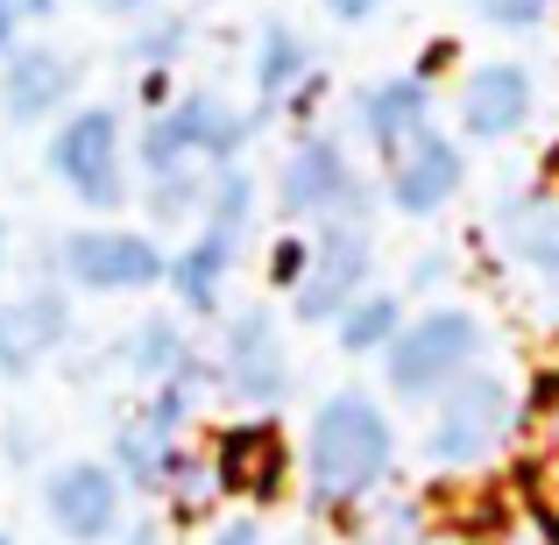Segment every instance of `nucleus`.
Wrapping results in <instances>:
<instances>
[{
  "mask_svg": "<svg viewBox=\"0 0 559 545\" xmlns=\"http://www.w3.org/2000/svg\"><path fill=\"white\" fill-rule=\"evenodd\" d=\"M135 99H142L150 114L178 107V71H135Z\"/></svg>",
  "mask_w": 559,
  "mask_h": 545,
  "instance_id": "7c9ffc66",
  "label": "nucleus"
},
{
  "mask_svg": "<svg viewBox=\"0 0 559 545\" xmlns=\"http://www.w3.org/2000/svg\"><path fill=\"white\" fill-rule=\"evenodd\" d=\"M199 227H219V234H234V241H248V227H255V178H248V164L213 170V191H205V220H199Z\"/></svg>",
  "mask_w": 559,
  "mask_h": 545,
  "instance_id": "b1692460",
  "label": "nucleus"
},
{
  "mask_svg": "<svg viewBox=\"0 0 559 545\" xmlns=\"http://www.w3.org/2000/svg\"><path fill=\"white\" fill-rule=\"evenodd\" d=\"M0 545H14V538H8V532H0Z\"/></svg>",
  "mask_w": 559,
  "mask_h": 545,
  "instance_id": "79ce46f5",
  "label": "nucleus"
},
{
  "mask_svg": "<svg viewBox=\"0 0 559 545\" xmlns=\"http://www.w3.org/2000/svg\"><path fill=\"white\" fill-rule=\"evenodd\" d=\"M518 489H524V510L559 532V453H532L524 475H518Z\"/></svg>",
  "mask_w": 559,
  "mask_h": 545,
  "instance_id": "cd10ccee",
  "label": "nucleus"
},
{
  "mask_svg": "<svg viewBox=\"0 0 559 545\" xmlns=\"http://www.w3.org/2000/svg\"><path fill=\"white\" fill-rule=\"evenodd\" d=\"M219 382L241 396L248 411H276L290 396V347L270 305H241L219 333Z\"/></svg>",
  "mask_w": 559,
  "mask_h": 545,
  "instance_id": "1a4fd4ad",
  "label": "nucleus"
},
{
  "mask_svg": "<svg viewBox=\"0 0 559 545\" xmlns=\"http://www.w3.org/2000/svg\"><path fill=\"white\" fill-rule=\"evenodd\" d=\"M496 545H559V532H552V524H538L532 510H524L518 524H503V518H496Z\"/></svg>",
  "mask_w": 559,
  "mask_h": 545,
  "instance_id": "2f4dec72",
  "label": "nucleus"
},
{
  "mask_svg": "<svg viewBox=\"0 0 559 545\" xmlns=\"http://www.w3.org/2000/svg\"><path fill=\"white\" fill-rule=\"evenodd\" d=\"M404 298H396V291H361L355 305H347L341 319H333V341H341V355H382V347L396 341V333H404Z\"/></svg>",
  "mask_w": 559,
  "mask_h": 545,
  "instance_id": "412c9836",
  "label": "nucleus"
},
{
  "mask_svg": "<svg viewBox=\"0 0 559 545\" xmlns=\"http://www.w3.org/2000/svg\"><path fill=\"white\" fill-rule=\"evenodd\" d=\"M276 205L284 220H369L376 191L361 185L341 135H305L276 170Z\"/></svg>",
  "mask_w": 559,
  "mask_h": 545,
  "instance_id": "423d86ee",
  "label": "nucleus"
},
{
  "mask_svg": "<svg viewBox=\"0 0 559 545\" xmlns=\"http://www.w3.org/2000/svg\"><path fill=\"white\" fill-rule=\"evenodd\" d=\"M532 107H538V85L524 64H475L461 79V135L467 142H510L532 128Z\"/></svg>",
  "mask_w": 559,
  "mask_h": 545,
  "instance_id": "4468645a",
  "label": "nucleus"
},
{
  "mask_svg": "<svg viewBox=\"0 0 559 545\" xmlns=\"http://www.w3.org/2000/svg\"><path fill=\"white\" fill-rule=\"evenodd\" d=\"M93 8L107 14V22H128V28H135V22H150V14L164 8V0H93Z\"/></svg>",
  "mask_w": 559,
  "mask_h": 545,
  "instance_id": "f704fd0d",
  "label": "nucleus"
},
{
  "mask_svg": "<svg viewBox=\"0 0 559 545\" xmlns=\"http://www.w3.org/2000/svg\"><path fill=\"white\" fill-rule=\"evenodd\" d=\"M14 43H22V8H14V0H0V57H8Z\"/></svg>",
  "mask_w": 559,
  "mask_h": 545,
  "instance_id": "4c0bfd02",
  "label": "nucleus"
},
{
  "mask_svg": "<svg viewBox=\"0 0 559 545\" xmlns=\"http://www.w3.org/2000/svg\"><path fill=\"white\" fill-rule=\"evenodd\" d=\"M213 496H219V482H213V461H199V453H185V467L170 475V489H164L170 518H178V524H199L205 510H213Z\"/></svg>",
  "mask_w": 559,
  "mask_h": 545,
  "instance_id": "a878e982",
  "label": "nucleus"
},
{
  "mask_svg": "<svg viewBox=\"0 0 559 545\" xmlns=\"http://www.w3.org/2000/svg\"><path fill=\"white\" fill-rule=\"evenodd\" d=\"M205 545H262V524L255 518H227V524H213Z\"/></svg>",
  "mask_w": 559,
  "mask_h": 545,
  "instance_id": "c9c22d12",
  "label": "nucleus"
},
{
  "mask_svg": "<svg viewBox=\"0 0 559 545\" xmlns=\"http://www.w3.org/2000/svg\"><path fill=\"white\" fill-rule=\"evenodd\" d=\"M396 467V433L369 390H333L319 396L305 425V482L319 510H355L390 482Z\"/></svg>",
  "mask_w": 559,
  "mask_h": 545,
  "instance_id": "f257e3e1",
  "label": "nucleus"
},
{
  "mask_svg": "<svg viewBox=\"0 0 559 545\" xmlns=\"http://www.w3.org/2000/svg\"><path fill=\"white\" fill-rule=\"evenodd\" d=\"M312 71H319V64H312V43H305L290 22H276V14H270V22L255 28V57H248V79H255V107H262V114H284V99L298 93Z\"/></svg>",
  "mask_w": 559,
  "mask_h": 545,
  "instance_id": "f3484780",
  "label": "nucleus"
},
{
  "mask_svg": "<svg viewBox=\"0 0 559 545\" xmlns=\"http://www.w3.org/2000/svg\"><path fill=\"white\" fill-rule=\"evenodd\" d=\"M191 355H199V347L185 341V327L170 312L135 319V327L114 341V368H121V376H135V382H150V390H156V382H170Z\"/></svg>",
  "mask_w": 559,
  "mask_h": 545,
  "instance_id": "aec40b11",
  "label": "nucleus"
},
{
  "mask_svg": "<svg viewBox=\"0 0 559 545\" xmlns=\"http://www.w3.org/2000/svg\"><path fill=\"white\" fill-rule=\"evenodd\" d=\"M382 8H390V0H326V22H341V28H361V22H376Z\"/></svg>",
  "mask_w": 559,
  "mask_h": 545,
  "instance_id": "473e14b6",
  "label": "nucleus"
},
{
  "mask_svg": "<svg viewBox=\"0 0 559 545\" xmlns=\"http://www.w3.org/2000/svg\"><path fill=\"white\" fill-rule=\"evenodd\" d=\"M213 482L234 503H276L290 482V447L276 433V418H234L213 433Z\"/></svg>",
  "mask_w": 559,
  "mask_h": 545,
  "instance_id": "9d476101",
  "label": "nucleus"
},
{
  "mask_svg": "<svg viewBox=\"0 0 559 545\" xmlns=\"http://www.w3.org/2000/svg\"><path fill=\"white\" fill-rule=\"evenodd\" d=\"M185 43H191V14H170V8H156L150 22H135V28H128L121 57H128L135 71H178Z\"/></svg>",
  "mask_w": 559,
  "mask_h": 545,
  "instance_id": "5701e85b",
  "label": "nucleus"
},
{
  "mask_svg": "<svg viewBox=\"0 0 559 545\" xmlns=\"http://www.w3.org/2000/svg\"><path fill=\"white\" fill-rule=\"evenodd\" d=\"M71 93H79V57L50 50V43H14L0 57V121L8 128L64 121Z\"/></svg>",
  "mask_w": 559,
  "mask_h": 545,
  "instance_id": "9b49d317",
  "label": "nucleus"
},
{
  "mask_svg": "<svg viewBox=\"0 0 559 545\" xmlns=\"http://www.w3.org/2000/svg\"><path fill=\"white\" fill-rule=\"evenodd\" d=\"M0 447H8V461H14V467H28V461H36V425L8 418V433H0Z\"/></svg>",
  "mask_w": 559,
  "mask_h": 545,
  "instance_id": "72a5a7b5",
  "label": "nucleus"
},
{
  "mask_svg": "<svg viewBox=\"0 0 559 545\" xmlns=\"http://www.w3.org/2000/svg\"><path fill=\"white\" fill-rule=\"evenodd\" d=\"M241 262V241L219 227H199V241H185L170 256V298L185 305V319H213L219 298H227V276Z\"/></svg>",
  "mask_w": 559,
  "mask_h": 545,
  "instance_id": "dca6fc26",
  "label": "nucleus"
},
{
  "mask_svg": "<svg viewBox=\"0 0 559 545\" xmlns=\"http://www.w3.org/2000/svg\"><path fill=\"white\" fill-rule=\"evenodd\" d=\"M57 276L85 298H135V291L170 284V256L156 234L135 227H79L57 241Z\"/></svg>",
  "mask_w": 559,
  "mask_h": 545,
  "instance_id": "39448f33",
  "label": "nucleus"
},
{
  "mask_svg": "<svg viewBox=\"0 0 559 545\" xmlns=\"http://www.w3.org/2000/svg\"><path fill=\"white\" fill-rule=\"evenodd\" d=\"M369 276H376V234H369V220H319L305 284L290 291V312H298L305 327H333V319L369 291Z\"/></svg>",
  "mask_w": 559,
  "mask_h": 545,
  "instance_id": "0eeeda50",
  "label": "nucleus"
},
{
  "mask_svg": "<svg viewBox=\"0 0 559 545\" xmlns=\"http://www.w3.org/2000/svg\"><path fill=\"white\" fill-rule=\"evenodd\" d=\"M518 433L532 439V453H559V368H538L532 396L518 404Z\"/></svg>",
  "mask_w": 559,
  "mask_h": 545,
  "instance_id": "393cba45",
  "label": "nucleus"
},
{
  "mask_svg": "<svg viewBox=\"0 0 559 545\" xmlns=\"http://www.w3.org/2000/svg\"><path fill=\"white\" fill-rule=\"evenodd\" d=\"M461 185H467V150L453 135H418L404 156H390L382 164V199H390V213H404V220H432V213H447L453 199H461Z\"/></svg>",
  "mask_w": 559,
  "mask_h": 545,
  "instance_id": "f8f14e48",
  "label": "nucleus"
},
{
  "mask_svg": "<svg viewBox=\"0 0 559 545\" xmlns=\"http://www.w3.org/2000/svg\"><path fill=\"white\" fill-rule=\"evenodd\" d=\"M481 355H489V327L467 305H432L404 319V333L382 347V382L396 404H439L461 376H475Z\"/></svg>",
  "mask_w": 559,
  "mask_h": 545,
  "instance_id": "f03ea898",
  "label": "nucleus"
},
{
  "mask_svg": "<svg viewBox=\"0 0 559 545\" xmlns=\"http://www.w3.org/2000/svg\"><path fill=\"white\" fill-rule=\"evenodd\" d=\"M114 475L128 482V489H142V496H164L170 489V475L185 467V439H170V433H156L142 411H128L121 425H114Z\"/></svg>",
  "mask_w": 559,
  "mask_h": 545,
  "instance_id": "6ab92c4d",
  "label": "nucleus"
},
{
  "mask_svg": "<svg viewBox=\"0 0 559 545\" xmlns=\"http://www.w3.org/2000/svg\"><path fill=\"white\" fill-rule=\"evenodd\" d=\"M205 191H213V170L185 164L164 170V178H142V205H150L156 227H185V220H205Z\"/></svg>",
  "mask_w": 559,
  "mask_h": 545,
  "instance_id": "4be33fe9",
  "label": "nucleus"
},
{
  "mask_svg": "<svg viewBox=\"0 0 559 545\" xmlns=\"http://www.w3.org/2000/svg\"><path fill=\"white\" fill-rule=\"evenodd\" d=\"M369 545H432V518H425L411 496H390L369 518Z\"/></svg>",
  "mask_w": 559,
  "mask_h": 545,
  "instance_id": "bb28decb",
  "label": "nucleus"
},
{
  "mask_svg": "<svg viewBox=\"0 0 559 545\" xmlns=\"http://www.w3.org/2000/svg\"><path fill=\"white\" fill-rule=\"evenodd\" d=\"M496 234H503V248L532 276L559 284V199H552V191H518V199H503Z\"/></svg>",
  "mask_w": 559,
  "mask_h": 545,
  "instance_id": "a211bd4d",
  "label": "nucleus"
},
{
  "mask_svg": "<svg viewBox=\"0 0 559 545\" xmlns=\"http://www.w3.org/2000/svg\"><path fill=\"white\" fill-rule=\"evenodd\" d=\"M43 164L85 213H121L128 205V142L114 107H71L43 142Z\"/></svg>",
  "mask_w": 559,
  "mask_h": 545,
  "instance_id": "7ed1b4c3",
  "label": "nucleus"
},
{
  "mask_svg": "<svg viewBox=\"0 0 559 545\" xmlns=\"http://www.w3.org/2000/svg\"><path fill=\"white\" fill-rule=\"evenodd\" d=\"M0 270H8V227H0Z\"/></svg>",
  "mask_w": 559,
  "mask_h": 545,
  "instance_id": "a19ab883",
  "label": "nucleus"
},
{
  "mask_svg": "<svg viewBox=\"0 0 559 545\" xmlns=\"http://www.w3.org/2000/svg\"><path fill=\"white\" fill-rule=\"evenodd\" d=\"M467 8H475L489 28H510V36H524V28H538V22L552 14V0H467Z\"/></svg>",
  "mask_w": 559,
  "mask_h": 545,
  "instance_id": "c756f323",
  "label": "nucleus"
},
{
  "mask_svg": "<svg viewBox=\"0 0 559 545\" xmlns=\"http://www.w3.org/2000/svg\"><path fill=\"white\" fill-rule=\"evenodd\" d=\"M439 64H453V43H447V36H439V43H425V57H418V79L432 85V79H439Z\"/></svg>",
  "mask_w": 559,
  "mask_h": 545,
  "instance_id": "e433bc0d",
  "label": "nucleus"
},
{
  "mask_svg": "<svg viewBox=\"0 0 559 545\" xmlns=\"http://www.w3.org/2000/svg\"><path fill=\"white\" fill-rule=\"evenodd\" d=\"M14 8H22V22H57L64 0H14Z\"/></svg>",
  "mask_w": 559,
  "mask_h": 545,
  "instance_id": "58836bf2",
  "label": "nucleus"
},
{
  "mask_svg": "<svg viewBox=\"0 0 559 545\" xmlns=\"http://www.w3.org/2000/svg\"><path fill=\"white\" fill-rule=\"evenodd\" d=\"M298 545H319V538H298Z\"/></svg>",
  "mask_w": 559,
  "mask_h": 545,
  "instance_id": "37998d69",
  "label": "nucleus"
},
{
  "mask_svg": "<svg viewBox=\"0 0 559 545\" xmlns=\"http://www.w3.org/2000/svg\"><path fill=\"white\" fill-rule=\"evenodd\" d=\"M305 262H312V234H276L270 241V284L284 291V298L305 284Z\"/></svg>",
  "mask_w": 559,
  "mask_h": 545,
  "instance_id": "c85d7f7f",
  "label": "nucleus"
},
{
  "mask_svg": "<svg viewBox=\"0 0 559 545\" xmlns=\"http://www.w3.org/2000/svg\"><path fill=\"white\" fill-rule=\"evenodd\" d=\"M121 545H156V518H135V524L121 532Z\"/></svg>",
  "mask_w": 559,
  "mask_h": 545,
  "instance_id": "ea45409f",
  "label": "nucleus"
},
{
  "mask_svg": "<svg viewBox=\"0 0 559 545\" xmlns=\"http://www.w3.org/2000/svg\"><path fill=\"white\" fill-rule=\"evenodd\" d=\"M355 128H361V142H369L382 164H390V156H404L418 135H432V85H425L418 71H396V79L361 85Z\"/></svg>",
  "mask_w": 559,
  "mask_h": 545,
  "instance_id": "2eb2a0df",
  "label": "nucleus"
},
{
  "mask_svg": "<svg viewBox=\"0 0 559 545\" xmlns=\"http://www.w3.org/2000/svg\"><path fill=\"white\" fill-rule=\"evenodd\" d=\"M510 433H518V396H510V382L489 376V368H475V376H461L432 404V425H425V461L447 467V475H467V467H481Z\"/></svg>",
  "mask_w": 559,
  "mask_h": 545,
  "instance_id": "20e7f679",
  "label": "nucleus"
},
{
  "mask_svg": "<svg viewBox=\"0 0 559 545\" xmlns=\"http://www.w3.org/2000/svg\"><path fill=\"white\" fill-rule=\"evenodd\" d=\"M43 518L64 545H114L128 524V482L114 461H57L43 475Z\"/></svg>",
  "mask_w": 559,
  "mask_h": 545,
  "instance_id": "6e6552de",
  "label": "nucleus"
},
{
  "mask_svg": "<svg viewBox=\"0 0 559 545\" xmlns=\"http://www.w3.org/2000/svg\"><path fill=\"white\" fill-rule=\"evenodd\" d=\"M71 327H79V312H71V291H57V284L0 298V382H28L71 341Z\"/></svg>",
  "mask_w": 559,
  "mask_h": 545,
  "instance_id": "ddd939ff",
  "label": "nucleus"
}]
</instances>
